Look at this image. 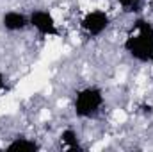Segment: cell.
Segmentation results:
<instances>
[{
	"label": "cell",
	"mask_w": 153,
	"mask_h": 152,
	"mask_svg": "<svg viewBox=\"0 0 153 152\" xmlns=\"http://www.w3.org/2000/svg\"><path fill=\"white\" fill-rule=\"evenodd\" d=\"M125 13H137L144 0H116Z\"/></svg>",
	"instance_id": "ba28073f"
},
{
	"label": "cell",
	"mask_w": 153,
	"mask_h": 152,
	"mask_svg": "<svg viewBox=\"0 0 153 152\" xmlns=\"http://www.w3.org/2000/svg\"><path fill=\"white\" fill-rule=\"evenodd\" d=\"M39 149H41V145H39L34 138L23 136V134L13 138L5 145V150H39Z\"/></svg>",
	"instance_id": "8992f818"
},
{
	"label": "cell",
	"mask_w": 153,
	"mask_h": 152,
	"mask_svg": "<svg viewBox=\"0 0 153 152\" xmlns=\"http://www.w3.org/2000/svg\"><path fill=\"white\" fill-rule=\"evenodd\" d=\"M0 23H2V29L11 32V34H16V32H23L25 29L30 27L29 23V14L22 13V11H5L0 18Z\"/></svg>",
	"instance_id": "5b68a950"
},
{
	"label": "cell",
	"mask_w": 153,
	"mask_h": 152,
	"mask_svg": "<svg viewBox=\"0 0 153 152\" xmlns=\"http://www.w3.org/2000/svg\"><path fill=\"white\" fill-rule=\"evenodd\" d=\"M105 93L100 86H84L73 97V113L80 120H93L102 113Z\"/></svg>",
	"instance_id": "7a4b0ae2"
},
{
	"label": "cell",
	"mask_w": 153,
	"mask_h": 152,
	"mask_svg": "<svg viewBox=\"0 0 153 152\" xmlns=\"http://www.w3.org/2000/svg\"><path fill=\"white\" fill-rule=\"evenodd\" d=\"M123 50L141 65H153V23L137 18L123 41Z\"/></svg>",
	"instance_id": "6da1fadb"
},
{
	"label": "cell",
	"mask_w": 153,
	"mask_h": 152,
	"mask_svg": "<svg viewBox=\"0 0 153 152\" xmlns=\"http://www.w3.org/2000/svg\"><path fill=\"white\" fill-rule=\"evenodd\" d=\"M59 140H61L62 149H66V150H78V149H82L80 138H78L75 129H64L59 134Z\"/></svg>",
	"instance_id": "52a82bcc"
},
{
	"label": "cell",
	"mask_w": 153,
	"mask_h": 152,
	"mask_svg": "<svg viewBox=\"0 0 153 152\" xmlns=\"http://www.w3.org/2000/svg\"><path fill=\"white\" fill-rule=\"evenodd\" d=\"M111 14L103 9H91L80 18V29L89 38H100L111 27Z\"/></svg>",
	"instance_id": "3957f363"
},
{
	"label": "cell",
	"mask_w": 153,
	"mask_h": 152,
	"mask_svg": "<svg viewBox=\"0 0 153 152\" xmlns=\"http://www.w3.org/2000/svg\"><path fill=\"white\" fill-rule=\"evenodd\" d=\"M152 2H153V0H152Z\"/></svg>",
	"instance_id": "30bf717a"
},
{
	"label": "cell",
	"mask_w": 153,
	"mask_h": 152,
	"mask_svg": "<svg viewBox=\"0 0 153 152\" xmlns=\"http://www.w3.org/2000/svg\"><path fill=\"white\" fill-rule=\"evenodd\" d=\"M5 86H7V82H5V75L0 72V91H4V90H5Z\"/></svg>",
	"instance_id": "9c48e42d"
},
{
	"label": "cell",
	"mask_w": 153,
	"mask_h": 152,
	"mask_svg": "<svg viewBox=\"0 0 153 152\" xmlns=\"http://www.w3.org/2000/svg\"><path fill=\"white\" fill-rule=\"evenodd\" d=\"M29 23L39 36L52 38V36L59 34L57 22H55L53 14L48 9H34V11H30L29 13Z\"/></svg>",
	"instance_id": "277c9868"
}]
</instances>
